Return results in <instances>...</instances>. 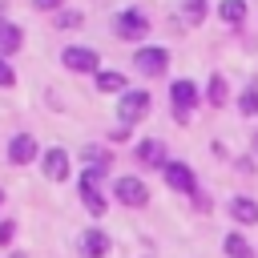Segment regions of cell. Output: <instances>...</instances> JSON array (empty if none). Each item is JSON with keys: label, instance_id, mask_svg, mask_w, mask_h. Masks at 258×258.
Here are the masks:
<instances>
[{"label": "cell", "instance_id": "6da1fadb", "mask_svg": "<svg viewBox=\"0 0 258 258\" xmlns=\"http://www.w3.org/2000/svg\"><path fill=\"white\" fill-rule=\"evenodd\" d=\"M145 113H149V93H141V89H125L121 101H117V117L133 125V121H141Z\"/></svg>", "mask_w": 258, "mask_h": 258}, {"label": "cell", "instance_id": "7a4b0ae2", "mask_svg": "<svg viewBox=\"0 0 258 258\" xmlns=\"http://www.w3.org/2000/svg\"><path fill=\"white\" fill-rule=\"evenodd\" d=\"M169 97H173V117L177 121H189V105L198 101V85L194 81H173Z\"/></svg>", "mask_w": 258, "mask_h": 258}, {"label": "cell", "instance_id": "3957f363", "mask_svg": "<svg viewBox=\"0 0 258 258\" xmlns=\"http://www.w3.org/2000/svg\"><path fill=\"white\" fill-rule=\"evenodd\" d=\"M117 198L125 202V206H145L149 202V189H145V181L141 177H117Z\"/></svg>", "mask_w": 258, "mask_h": 258}, {"label": "cell", "instance_id": "277c9868", "mask_svg": "<svg viewBox=\"0 0 258 258\" xmlns=\"http://www.w3.org/2000/svg\"><path fill=\"white\" fill-rule=\"evenodd\" d=\"M133 64H137L145 77H157V73L169 64V52H165V48H141V52L133 56Z\"/></svg>", "mask_w": 258, "mask_h": 258}, {"label": "cell", "instance_id": "5b68a950", "mask_svg": "<svg viewBox=\"0 0 258 258\" xmlns=\"http://www.w3.org/2000/svg\"><path fill=\"white\" fill-rule=\"evenodd\" d=\"M145 32H149V24H145L141 12H121V16H117V36L137 40V36H145Z\"/></svg>", "mask_w": 258, "mask_h": 258}, {"label": "cell", "instance_id": "8992f818", "mask_svg": "<svg viewBox=\"0 0 258 258\" xmlns=\"http://www.w3.org/2000/svg\"><path fill=\"white\" fill-rule=\"evenodd\" d=\"M36 137L32 133H20V137H12V149H8V157L16 161V165H28V161H36Z\"/></svg>", "mask_w": 258, "mask_h": 258}, {"label": "cell", "instance_id": "52a82bcc", "mask_svg": "<svg viewBox=\"0 0 258 258\" xmlns=\"http://www.w3.org/2000/svg\"><path fill=\"white\" fill-rule=\"evenodd\" d=\"M64 64H69L73 73H89V69L101 64V56H97L93 48H64Z\"/></svg>", "mask_w": 258, "mask_h": 258}, {"label": "cell", "instance_id": "ba28073f", "mask_svg": "<svg viewBox=\"0 0 258 258\" xmlns=\"http://www.w3.org/2000/svg\"><path fill=\"white\" fill-rule=\"evenodd\" d=\"M44 177L48 181H64L69 177V153L64 149H48L44 153Z\"/></svg>", "mask_w": 258, "mask_h": 258}, {"label": "cell", "instance_id": "9c48e42d", "mask_svg": "<svg viewBox=\"0 0 258 258\" xmlns=\"http://www.w3.org/2000/svg\"><path fill=\"white\" fill-rule=\"evenodd\" d=\"M165 181H169L173 189H185V194H194V169H185L181 161H165Z\"/></svg>", "mask_w": 258, "mask_h": 258}, {"label": "cell", "instance_id": "30bf717a", "mask_svg": "<svg viewBox=\"0 0 258 258\" xmlns=\"http://www.w3.org/2000/svg\"><path fill=\"white\" fill-rule=\"evenodd\" d=\"M97 177H101V173H93V169H89V173L81 177V194H85V206H89L93 214H105V198L97 194Z\"/></svg>", "mask_w": 258, "mask_h": 258}, {"label": "cell", "instance_id": "8fae6325", "mask_svg": "<svg viewBox=\"0 0 258 258\" xmlns=\"http://www.w3.org/2000/svg\"><path fill=\"white\" fill-rule=\"evenodd\" d=\"M81 250H85V258H105V254H109V238H105L101 230H85Z\"/></svg>", "mask_w": 258, "mask_h": 258}, {"label": "cell", "instance_id": "7c38bea8", "mask_svg": "<svg viewBox=\"0 0 258 258\" xmlns=\"http://www.w3.org/2000/svg\"><path fill=\"white\" fill-rule=\"evenodd\" d=\"M218 16H222V24H242L246 20V4L242 0H222L218 4Z\"/></svg>", "mask_w": 258, "mask_h": 258}, {"label": "cell", "instance_id": "4fadbf2b", "mask_svg": "<svg viewBox=\"0 0 258 258\" xmlns=\"http://www.w3.org/2000/svg\"><path fill=\"white\" fill-rule=\"evenodd\" d=\"M230 214H234L238 222H258V202H254V198H234V202H230Z\"/></svg>", "mask_w": 258, "mask_h": 258}, {"label": "cell", "instance_id": "5bb4252c", "mask_svg": "<svg viewBox=\"0 0 258 258\" xmlns=\"http://www.w3.org/2000/svg\"><path fill=\"white\" fill-rule=\"evenodd\" d=\"M137 157H141L145 165H161V157H165V145H161V141H141V145H137Z\"/></svg>", "mask_w": 258, "mask_h": 258}, {"label": "cell", "instance_id": "9a60e30c", "mask_svg": "<svg viewBox=\"0 0 258 258\" xmlns=\"http://www.w3.org/2000/svg\"><path fill=\"white\" fill-rule=\"evenodd\" d=\"M16 48H20V28L0 20V52H16Z\"/></svg>", "mask_w": 258, "mask_h": 258}, {"label": "cell", "instance_id": "2e32d148", "mask_svg": "<svg viewBox=\"0 0 258 258\" xmlns=\"http://www.w3.org/2000/svg\"><path fill=\"white\" fill-rule=\"evenodd\" d=\"M226 254L230 258H254V250H250V242L242 234H226Z\"/></svg>", "mask_w": 258, "mask_h": 258}, {"label": "cell", "instance_id": "e0dca14e", "mask_svg": "<svg viewBox=\"0 0 258 258\" xmlns=\"http://www.w3.org/2000/svg\"><path fill=\"white\" fill-rule=\"evenodd\" d=\"M97 89H105V93H121V89H125V77H121V73H101V77H97Z\"/></svg>", "mask_w": 258, "mask_h": 258}, {"label": "cell", "instance_id": "ac0fdd59", "mask_svg": "<svg viewBox=\"0 0 258 258\" xmlns=\"http://www.w3.org/2000/svg\"><path fill=\"white\" fill-rule=\"evenodd\" d=\"M85 161H89L93 173H105V169H109V153H105V149H85Z\"/></svg>", "mask_w": 258, "mask_h": 258}, {"label": "cell", "instance_id": "d6986e66", "mask_svg": "<svg viewBox=\"0 0 258 258\" xmlns=\"http://www.w3.org/2000/svg\"><path fill=\"white\" fill-rule=\"evenodd\" d=\"M226 97H230L226 77H214V81H210V101H214V105H226Z\"/></svg>", "mask_w": 258, "mask_h": 258}, {"label": "cell", "instance_id": "ffe728a7", "mask_svg": "<svg viewBox=\"0 0 258 258\" xmlns=\"http://www.w3.org/2000/svg\"><path fill=\"white\" fill-rule=\"evenodd\" d=\"M181 8H185V20H194V24L206 16V0H185Z\"/></svg>", "mask_w": 258, "mask_h": 258}, {"label": "cell", "instance_id": "44dd1931", "mask_svg": "<svg viewBox=\"0 0 258 258\" xmlns=\"http://www.w3.org/2000/svg\"><path fill=\"white\" fill-rule=\"evenodd\" d=\"M238 109H242V113H254V109H258V89H254V85H250V89L242 93V101H238Z\"/></svg>", "mask_w": 258, "mask_h": 258}, {"label": "cell", "instance_id": "7402d4cb", "mask_svg": "<svg viewBox=\"0 0 258 258\" xmlns=\"http://www.w3.org/2000/svg\"><path fill=\"white\" fill-rule=\"evenodd\" d=\"M81 24V12H60V28H77Z\"/></svg>", "mask_w": 258, "mask_h": 258}, {"label": "cell", "instance_id": "603a6c76", "mask_svg": "<svg viewBox=\"0 0 258 258\" xmlns=\"http://www.w3.org/2000/svg\"><path fill=\"white\" fill-rule=\"evenodd\" d=\"M12 234H16V222H0V246L12 242Z\"/></svg>", "mask_w": 258, "mask_h": 258}, {"label": "cell", "instance_id": "cb8c5ba5", "mask_svg": "<svg viewBox=\"0 0 258 258\" xmlns=\"http://www.w3.org/2000/svg\"><path fill=\"white\" fill-rule=\"evenodd\" d=\"M12 81H16V73H12V69L4 64V56H0V85H12Z\"/></svg>", "mask_w": 258, "mask_h": 258}, {"label": "cell", "instance_id": "d4e9b609", "mask_svg": "<svg viewBox=\"0 0 258 258\" xmlns=\"http://www.w3.org/2000/svg\"><path fill=\"white\" fill-rule=\"evenodd\" d=\"M32 4H36V8H44V12H48V8H56V4H60V0H32Z\"/></svg>", "mask_w": 258, "mask_h": 258}, {"label": "cell", "instance_id": "484cf974", "mask_svg": "<svg viewBox=\"0 0 258 258\" xmlns=\"http://www.w3.org/2000/svg\"><path fill=\"white\" fill-rule=\"evenodd\" d=\"M254 153H258V133H254Z\"/></svg>", "mask_w": 258, "mask_h": 258}, {"label": "cell", "instance_id": "4316f807", "mask_svg": "<svg viewBox=\"0 0 258 258\" xmlns=\"http://www.w3.org/2000/svg\"><path fill=\"white\" fill-rule=\"evenodd\" d=\"M12 258H28V254H12Z\"/></svg>", "mask_w": 258, "mask_h": 258}, {"label": "cell", "instance_id": "83f0119b", "mask_svg": "<svg viewBox=\"0 0 258 258\" xmlns=\"http://www.w3.org/2000/svg\"><path fill=\"white\" fill-rule=\"evenodd\" d=\"M0 198H4V194H0Z\"/></svg>", "mask_w": 258, "mask_h": 258}]
</instances>
